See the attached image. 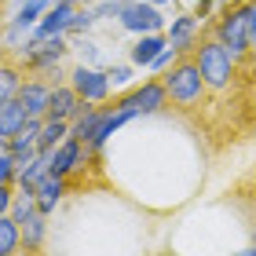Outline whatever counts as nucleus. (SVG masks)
Listing matches in <instances>:
<instances>
[{"label": "nucleus", "instance_id": "nucleus-1", "mask_svg": "<svg viewBox=\"0 0 256 256\" xmlns=\"http://www.w3.org/2000/svg\"><path fill=\"white\" fill-rule=\"evenodd\" d=\"M234 59L238 55L227 48L224 40H202L194 48V62H198V70H202V77H205V84L208 88H227L230 80H234Z\"/></svg>", "mask_w": 256, "mask_h": 256}, {"label": "nucleus", "instance_id": "nucleus-2", "mask_svg": "<svg viewBox=\"0 0 256 256\" xmlns=\"http://www.w3.org/2000/svg\"><path fill=\"white\" fill-rule=\"evenodd\" d=\"M161 84H165L168 99L176 102V106H194V102H202L205 88H208L194 59H183V62H176V66H172L165 77H161Z\"/></svg>", "mask_w": 256, "mask_h": 256}, {"label": "nucleus", "instance_id": "nucleus-3", "mask_svg": "<svg viewBox=\"0 0 256 256\" xmlns=\"http://www.w3.org/2000/svg\"><path fill=\"white\" fill-rule=\"evenodd\" d=\"M216 40H224L234 55H246L249 44L256 40L252 37V22H249V4H234L227 8L216 22Z\"/></svg>", "mask_w": 256, "mask_h": 256}, {"label": "nucleus", "instance_id": "nucleus-4", "mask_svg": "<svg viewBox=\"0 0 256 256\" xmlns=\"http://www.w3.org/2000/svg\"><path fill=\"white\" fill-rule=\"evenodd\" d=\"M66 33L59 37H30L26 48H22V62L30 70H40V74H55L59 59H66Z\"/></svg>", "mask_w": 256, "mask_h": 256}, {"label": "nucleus", "instance_id": "nucleus-5", "mask_svg": "<svg viewBox=\"0 0 256 256\" xmlns=\"http://www.w3.org/2000/svg\"><path fill=\"white\" fill-rule=\"evenodd\" d=\"M118 22H121V30L136 33V37H146V33H161V30H165V15H161V8L158 4H146V0H124Z\"/></svg>", "mask_w": 256, "mask_h": 256}, {"label": "nucleus", "instance_id": "nucleus-6", "mask_svg": "<svg viewBox=\"0 0 256 256\" xmlns=\"http://www.w3.org/2000/svg\"><path fill=\"white\" fill-rule=\"evenodd\" d=\"M70 84L77 88V96L84 99V102H106L114 80H110L106 70H96V66H84V62H80L74 74H70Z\"/></svg>", "mask_w": 256, "mask_h": 256}, {"label": "nucleus", "instance_id": "nucleus-7", "mask_svg": "<svg viewBox=\"0 0 256 256\" xmlns=\"http://www.w3.org/2000/svg\"><path fill=\"white\" fill-rule=\"evenodd\" d=\"M118 106H128V110H136L139 118L143 114H158L161 106L168 102V92H165V84L161 80H146V84H139V88H132L128 96H121V99H114Z\"/></svg>", "mask_w": 256, "mask_h": 256}, {"label": "nucleus", "instance_id": "nucleus-8", "mask_svg": "<svg viewBox=\"0 0 256 256\" xmlns=\"http://www.w3.org/2000/svg\"><path fill=\"white\" fill-rule=\"evenodd\" d=\"M88 154H92V146L70 136V139H62V143L52 150V172H55V176H62V180H70L88 161Z\"/></svg>", "mask_w": 256, "mask_h": 256}, {"label": "nucleus", "instance_id": "nucleus-9", "mask_svg": "<svg viewBox=\"0 0 256 256\" xmlns=\"http://www.w3.org/2000/svg\"><path fill=\"white\" fill-rule=\"evenodd\" d=\"M198 33H202V18H198V15H176V18L168 22V33H165V37H168V44H172L180 55H187L190 48L202 44V40H198Z\"/></svg>", "mask_w": 256, "mask_h": 256}, {"label": "nucleus", "instance_id": "nucleus-10", "mask_svg": "<svg viewBox=\"0 0 256 256\" xmlns=\"http://www.w3.org/2000/svg\"><path fill=\"white\" fill-rule=\"evenodd\" d=\"M77 8L74 4H62V0H55L48 8V15L37 22V30L30 33V37H59V33H70V22H74Z\"/></svg>", "mask_w": 256, "mask_h": 256}, {"label": "nucleus", "instance_id": "nucleus-11", "mask_svg": "<svg viewBox=\"0 0 256 256\" xmlns=\"http://www.w3.org/2000/svg\"><path fill=\"white\" fill-rule=\"evenodd\" d=\"M80 110H84V99L77 96V88H74V84H55V88H52L48 118H55V121H74Z\"/></svg>", "mask_w": 256, "mask_h": 256}, {"label": "nucleus", "instance_id": "nucleus-12", "mask_svg": "<svg viewBox=\"0 0 256 256\" xmlns=\"http://www.w3.org/2000/svg\"><path fill=\"white\" fill-rule=\"evenodd\" d=\"M52 88L55 84H44V80H26L18 92V102H22V110L30 114V118H48V106H52Z\"/></svg>", "mask_w": 256, "mask_h": 256}, {"label": "nucleus", "instance_id": "nucleus-13", "mask_svg": "<svg viewBox=\"0 0 256 256\" xmlns=\"http://www.w3.org/2000/svg\"><path fill=\"white\" fill-rule=\"evenodd\" d=\"M52 4H55V0H22V8L15 11V18H11L8 33H33V30H37V22L48 15Z\"/></svg>", "mask_w": 256, "mask_h": 256}, {"label": "nucleus", "instance_id": "nucleus-14", "mask_svg": "<svg viewBox=\"0 0 256 256\" xmlns=\"http://www.w3.org/2000/svg\"><path fill=\"white\" fill-rule=\"evenodd\" d=\"M132 118H139L136 110H128V106H118V102H114V106H106V114H102V121H99V132H96V139H92V150H102L106 146V139L118 132V128L124 124V121H132Z\"/></svg>", "mask_w": 256, "mask_h": 256}, {"label": "nucleus", "instance_id": "nucleus-15", "mask_svg": "<svg viewBox=\"0 0 256 256\" xmlns=\"http://www.w3.org/2000/svg\"><path fill=\"white\" fill-rule=\"evenodd\" d=\"M66 190H70V183H66L62 176H55V172H52V176H44V180L37 183V190H33V198H37V208H40L44 216H52L55 205L62 202Z\"/></svg>", "mask_w": 256, "mask_h": 256}, {"label": "nucleus", "instance_id": "nucleus-16", "mask_svg": "<svg viewBox=\"0 0 256 256\" xmlns=\"http://www.w3.org/2000/svg\"><path fill=\"white\" fill-rule=\"evenodd\" d=\"M44 176H52V150H40V154L33 158L30 165H22L15 187H18V190H26V194H33V190H37V183H40Z\"/></svg>", "mask_w": 256, "mask_h": 256}, {"label": "nucleus", "instance_id": "nucleus-17", "mask_svg": "<svg viewBox=\"0 0 256 256\" xmlns=\"http://www.w3.org/2000/svg\"><path fill=\"white\" fill-rule=\"evenodd\" d=\"M165 48H168V37H161V33H146V37H139V40L132 44L128 59H132V66H146V70H150V62H154Z\"/></svg>", "mask_w": 256, "mask_h": 256}, {"label": "nucleus", "instance_id": "nucleus-18", "mask_svg": "<svg viewBox=\"0 0 256 256\" xmlns=\"http://www.w3.org/2000/svg\"><path fill=\"white\" fill-rule=\"evenodd\" d=\"M102 114H106V106H88V102H84V110L70 121V136L80 139V143H92V139H96V132H99Z\"/></svg>", "mask_w": 256, "mask_h": 256}, {"label": "nucleus", "instance_id": "nucleus-19", "mask_svg": "<svg viewBox=\"0 0 256 256\" xmlns=\"http://www.w3.org/2000/svg\"><path fill=\"white\" fill-rule=\"evenodd\" d=\"M30 121V114L22 110L18 99H4L0 102V143H8V139L18 136V128Z\"/></svg>", "mask_w": 256, "mask_h": 256}, {"label": "nucleus", "instance_id": "nucleus-20", "mask_svg": "<svg viewBox=\"0 0 256 256\" xmlns=\"http://www.w3.org/2000/svg\"><path fill=\"white\" fill-rule=\"evenodd\" d=\"M22 246V227L15 224V216H0V256H15Z\"/></svg>", "mask_w": 256, "mask_h": 256}, {"label": "nucleus", "instance_id": "nucleus-21", "mask_svg": "<svg viewBox=\"0 0 256 256\" xmlns=\"http://www.w3.org/2000/svg\"><path fill=\"white\" fill-rule=\"evenodd\" d=\"M62 139H70V121L44 118V128H40V139H37V146H40V150H55V146L62 143Z\"/></svg>", "mask_w": 256, "mask_h": 256}, {"label": "nucleus", "instance_id": "nucleus-22", "mask_svg": "<svg viewBox=\"0 0 256 256\" xmlns=\"http://www.w3.org/2000/svg\"><path fill=\"white\" fill-rule=\"evenodd\" d=\"M18 172H22V165L15 161L11 146L0 143V183H4V187H15V183H18Z\"/></svg>", "mask_w": 256, "mask_h": 256}, {"label": "nucleus", "instance_id": "nucleus-23", "mask_svg": "<svg viewBox=\"0 0 256 256\" xmlns=\"http://www.w3.org/2000/svg\"><path fill=\"white\" fill-rule=\"evenodd\" d=\"M22 84H26V80H18V70L8 62L4 74H0V102H4V99H15L18 92H22Z\"/></svg>", "mask_w": 256, "mask_h": 256}, {"label": "nucleus", "instance_id": "nucleus-24", "mask_svg": "<svg viewBox=\"0 0 256 256\" xmlns=\"http://www.w3.org/2000/svg\"><path fill=\"white\" fill-rule=\"evenodd\" d=\"M99 22V15H96V8H77V15H74V22H70V33H88L92 26Z\"/></svg>", "mask_w": 256, "mask_h": 256}, {"label": "nucleus", "instance_id": "nucleus-25", "mask_svg": "<svg viewBox=\"0 0 256 256\" xmlns=\"http://www.w3.org/2000/svg\"><path fill=\"white\" fill-rule=\"evenodd\" d=\"M176 59H180V52H176V48H172V44H168V48L161 52V55H158L154 62H150V70H154V74H158V70H165V66H172Z\"/></svg>", "mask_w": 256, "mask_h": 256}, {"label": "nucleus", "instance_id": "nucleus-26", "mask_svg": "<svg viewBox=\"0 0 256 256\" xmlns=\"http://www.w3.org/2000/svg\"><path fill=\"white\" fill-rule=\"evenodd\" d=\"M106 74H110V80H114V84H128V77H132V70H128V66H110Z\"/></svg>", "mask_w": 256, "mask_h": 256}, {"label": "nucleus", "instance_id": "nucleus-27", "mask_svg": "<svg viewBox=\"0 0 256 256\" xmlns=\"http://www.w3.org/2000/svg\"><path fill=\"white\" fill-rule=\"evenodd\" d=\"M216 4H224V0H198V8H194V15H198V18H208V11H212Z\"/></svg>", "mask_w": 256, "mask_h": 256}, {"label": "nucleus", "instance_id": "nucleus-28", "mask_svg": "<svg viewBox=\"0 0 256 256\" xmlns=\"http://www.w3.org/2000/svg\"><path fill=\"white\" fill-rule=\"evenodd\" d=\"M62 4H74V8H96L99 0H62Z\"/></svg>", "mask_w": 256, "mask_h": 256}, {"label": "nucleus", "instance_id": "nucleus-29", "mask_svg": "<svg viewBox=\"0 0 256 256\" xmlns=\"http://www.w3.org/2000/svg\"><path fill=\"white\" fill-rule=\"evenodd\" d=\"M249 22H252V37H256V0H249Z\"/></svg>", "mask_w": 256, "mask_h": 256}, {"label": "nucleus", "instance_id": "nucleus-30", "mask_svg": "<svg viewBox=\"0 0 256 256\" xmlns=\"http://www.w3.org/2000/svg\"><path fill=\"white\" fill-rule=\"evenodd\" d=\"M234 256H256V246H249V249H242V252H234Z\"/></svg>", "mask_w": 256, "mask_h": 256}, {"label": "nucleus", "instance_id": "nucleus-31", "mask_svg": "<svg viewBox=\"0 0 256 256\" xmlns=\"http://www.w3.org/2000/svg\"><path fill=\"white\" fill-rule=\"evenodd\" d=\"M146 4H158V8H165V4H172V0H146Z\"/></svg>", "mask_w": 256, "mask_h": 256}]
</instances>
